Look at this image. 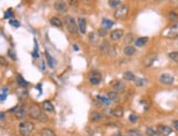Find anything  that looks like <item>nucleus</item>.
<instances>
[{
    "label": "nucleus",
    "instance_id": "f257e3e1",
    "mask_svg": "<svg viewBox=\"0 0 178 136\" xmlns=\"http://www.w3.org/2000/svg\"><path fill=\"white\" fill-rule=\"evenodd\" d=\"M63 24L65 25V28L67 29V31L72 34H77L79 31L78 24L76 23L75 18H73L72 16H65L63 18Z\"/></svg>",
    "mask_w": 178,
    "mask_h": 136
},
{
    "label": "nucleus",
    "instance_id": "f03ea898",
    "mask_svg": "<svg viewBox=\"0 0 178 136\" xmlns=\"http://www.w3.org/2000/svg\"><path fill=\"white\" fill-rule=\"evenodd\" d=\"M29 115L31 116L32 118H35V120H38V121H42V122H45V121L48 120V116L41 111V108L36 104L30 107Z\"/></svg>",
    "mask_w": 178,
    "mask_h": 136
},
{
    "label": "nucleus",
    "instance_id": "7ed1b4c3",
    "mask_svg": "<svg viewBox=\"0 0 178 136\" xmlns=\"http://www.w3.org/2000/svg\"><path fill=\"white\" fill-rule=\"evenodd\" d=\"M34 129V125L30 122H21L19 124V131L22 136H29Z\"/></svg>",
    "mask_w": 178,
    "mask_h": 136
},
{
    "label": "nucleus",
    "instance_id": "20e7f679",
    "mask_svg": "<svg viewBox=\"0 0 178 136\" xmlns=\"http://www.w3.org/2000/svg\"><path fill=\"white\" fill-rule=\"evenodd\" d=\"M128 14H129V7L126 5H121L114 11V18L119 19V20H124V19H126Z\"/></svg>",
    "mask_w": 178,
    "mask_h": 136
},
{
    "label": "nucleus",
    "instance_id": "39448f33",
    "mask_svg": "<svg viewBox=\"0 0 178 136\" xmlns=\"http://www.w3.org/2000/svg\"><path fill=\"white\" fill-rule=\"evenodd\" d=\"M165 35L167 38H178V22H176L175 24H173L166 32H165Z\"/></svg>",
    "mask_w": 178,
    "mask_h": 136
},
{
    "label": "nucleus",
    "instance_id": "423d86ee",
    "mask_svg": "<svg viewBox=\"0 0 178 136\" xmlns=\"http://www.w3.org/2000/svg\"><path fill=\"white\" fill-rule=\"evenodd\" d=\"M112 88L113 91L118 92V93H122V92L125 91L126 86L124 85V83L122 80H115L112 83Z\"/></svg>",
    "mask_w": 178,
    "mask_h": 136
},
{
    "label": "nucleus",
    "instance_id": "0eeeda50",
    "mask_svg": "<svg viewBox=\"0 0 178 136\" xmlns=\"http://www.w3.org/2000/svg\"><path fill=\"white\" fill-rule=\"evenodd\" d=\"M88 79H89L90 83H93V85H98L101 81V75L98 72H96V70H93L89 74V76H88Z\"/></svg>",
    "mask_w": 178,
    "mask_h": 136
},
{
    "label": "nucleus",
    "instance_id": "6e6552de",
    "mask_svg": "<svg viewBox=\"0 0 178 136\" xmlns=\"http://www.w3.org/2000/svg\"><path fill=\"white\" fill-rule=\"evenodd\" d=\"M160 81L163 85H173L174 81H175V78L169 74H162L160 76Z\"/></svg>",
    "mask_w": 178,
    "mask_h": 136
},
{
    "label": "nucleus",
    "instance_id": "1a4fd4ad",
    "mask_svg": "<svg viewBox=\"0 0 178 136\" xmlns=\"http://www.w3.org/2000/svg\"><path fill=\"white\" fill-rule=\"evenodd\" d=\"M54 8L58 13H65L67 11V3L65 1H56L54 3Z\"/></svg>",
    "mask_w": 178,
    "mask_h": 136
},
{
    "label": "nucleus",
    "instance_id": "9d476101",
    "mask_svg": "<svg viewBox=\"0 0 178 136\" xmlns=\"http://www.w3.org/2000/svg\"><path fill=\"white\" fill-rule=\"evenodd\" d=\"M158 132L160 133V135H165V136H168L173 133L171 128L169 126H166V125H158L157 126Z\"/></svg>",
    "mask_w": 178,
    "mask_h": 136
},
{
    "label": "nucleus",
    "instance_id": "9b49d317",
    "mask_svg": "<svg viewBox=\"0 0 178 136\" xmlns=\"http://www.w3.org/2000/svg\"><path fill=\"white\" fill-rule=\"evenodd\" d=\"M122 36H123V31H122V30H120V29L113 30V31L111 32V34H110V38H111V40H112V41L120 40Z\"/></svg>",
    "mask_w": 178,
    "mask_h": 136
},
{
    "label": "nucleus",
    "instance_id": "f8f14e48",
    "mask_svg": "<svg viewBox=\"0 0 178 136\" xmlns=\"http://www.w3.org/2000/svg\"><path fill=\"white\" fill-rule=\"evenodd\" d=\"M107 98H108L111 102H118L120 99V96L119 93L115 91H108L107 92Z\"/></svg>",
    "mask_w": 178,
    "mask_h": 136
},
{
    "label": "nucleus",
    "instance_id": "ddd939ff",
    "mask_svg": "<svg viewBox=\"0 0 178 136\" xmlns=\"http://www.w3.org/2000/svg\"><path fill=\"white\" fill-rule=\"evenodd\" d=\"M78 28L79 32L83 34L86 33V19L85 18H79L78 19Z\"/></svg>",
    "mask_w": 178,
    "mask_h": 136
},
{
    "label": "nucleus",
    "instance_id": "4468645a",
    "mask_svg": "<svg viewBox=\"0 0 178 136\" xmlns=\"http://www.w3.org/2000/svg\"><path fill=\"white\" fill-rule=\"evenodd\" d=\"M135 52H136L135 47L131 46V45H129V46H125V47H124V49H123L124 55H126V56H133L134 54H135Z\"/></svg>",
    "mask_w": 178,
    "mask_h": 136
},
{
    "label": "nucleus",
    "instance_id": "2eb2a0df",
    "mask_svg": "<svg viewBox=\"0 0 178 136\" xmlns=\"http://www.w3.org/2000/svg\"><path fill=\"white\" fill-rule=\"evenodd\" d=\"M42 108L45 110L46 112H54V107H53L52 102H50L48 100L44 101V102L42 103Z\"/></svg>",
    "mask_w": 178,
    "mask_h": 136
},
{
    "label": "nucleus",
    "instance_id": "dca6fc26",
    "mask_svg": "<svg viewBox=\"0 0 178 136\" xmlns=\"http://www.w3.org/2000/svg\"><path fill=\"white\" fill-rule=\"evenodd\" d=\"M145 133H146V135H149V136H160V133L158 132L157 128H155V127H147Z\"/></svg>",
    "mask_w": 178,
    "mask_h": 136
},
{
    "label": "nucleus",
    "instance_id": "f3484780",
    "mask_svg": "<svg viewBox=\"0 0 178 136\" xmlns=\"http://www.w3.org/2000/svg\"><path fill=\"white\" fill-rule=\"evenodd\" d=\"M147 41H149V38H146V36L139 38H136V40H135V45L138 47H143L147 43Z\"/></svg>",
    "mask_w": 178,
    "mask_h": 136
},
{
    "label": "nucleus",
    "instance_id": "a211bd4d",
    "mask_svg": "<svg viewBox=\"0 0 178 136\" xmlns=\"http://www.w3.org/2000/svg\"><path fill=\"white\" fill-rule=\"evenodd\" d=\"M96 99H97V100L99 101V103H100V104H102V105H106V107H108V105L110 104V102H111V101L109 100L108 98H104V97L100 96V94H98V96L96 97Z\"/></svg>",
    "mask_w": 178,
    "mask_h": 136
},
{
    "label": "nucleus",
    "instance_id": "6ab92c4d",
    "mask_svg": "<svg viewBox=\"0 0 178 136\" xmlns=\"http://www.w3.org/2000/svg\"><path fill=\"white\" fill-rule=\"evenodd\" d=\"M16 116L17 118H19V120H21V118H23L25 116V110L23 107H18V109L16 110Z\"/></svg>",
    "mask_w": 178,
    "mask_h": 136
},
{
    "label": "nucleus",
    "instance_id": "aec40b11",
    "mask_svg": "<svg viewBox=\"0 0 178 136\" xmlns=\"http://www.w3.org/2000/svg\"><path fill=\"white\" fill-rule=\"evenodd\" d=\"M50 23L56 28H62V25H63V22L61 21V19H58L57 17H53L50 20Z\"/></svg>",
    "mask_w": 178,
    "mask_h": 136
},
{
    "label": "nucleus",
    "instance_id": "412c9836",
    "mask_svg": "<svg viewBox=\"0 0 178 136\" xmlns=\"http://www.w3.org/2000/svg\"><path fill=\"white\" fill-rule=\"evenodd\" d=\"M123 79L128 81H134L135 80V76L132 72H125L123 74Z\"/></svg>",
    "mask_w": 178,
    "mask_h": 136
},
{
    "label": "nucleus",
    "instance_id": "4be33fe9",
    "mask_svg": "<svg viewBox=\"0 0 178 136\" xmlns=\"http://www.w3.org/2000/svg\"><path fill=\"white\" fill-rule=\"evenodd\" d=\"M111 114L114 116H117V118H121L122 115H123V109H122L121 107H118L115 108L114 110H112L111 111Z\"/></svg>",
    "mask_w": 178,
    "mask_h": 136
},
{
    "label": "nucleus",
    "instance_id": "5701e85b",
    "mask_svg": "<svg viewBox=\"0 0 178 136\" xmlns=\"http://www.w3.org/2000/svg\"><path fill=\"white\" fill-rule=\"evenodd\" d=\"M17 83H18L19 86H20V87H22V88H25L28 85H29V83H28V81H25V79L23 78L22 76H20V75H18V76H17Z\"/></svg>",
    "mask_w": 178,
    "mask_h": 136
},
{
    "label": "nucleus",
    "instance_id": "b1692460",
    "mask_svg": "<svg viewBox=\"0 0 178 136\" xmlns=\"http://www.w3.org/2000/svg\"><path fill=\"white\" fill-rule=\"evenodd\" d=\"M110 45H109V43L108 42H104L101 44V46H100V52L101 53H104V54H108L109 53V51H110Z\"/></svg>",
    "mask_w": 178,
    "mask_h": 136
},
{
    "label": "nucleus",
    "instance_id": "393cba45",
    "mask_svg": "<svg viewBox=\"0 0 178 136\" xmlns=\"http://www.w3.org/2000/svg\"><path fill=\"white\" fill-rule=\"evenodd\" d=\"M155 59H156V55H155V54H152V55L147 56V57L145 58V63H144L145 66H151Z\"/></svg>",
    "mask_w": 178,
    "mask_h": 136
},
{
    "label": "nucleus",
    "instance_id": "a878e982",
    "mask_svg": "<svg viewBox=\"0 0 178 136\" xmlns=\"http://www.w3.org/2000/svg\"><path fill=\"white\" fill-rule=\"evenodd\" d=\"M101 118H102V114H100L99 112H93L91 113V121H94V122L100 121Z\"/></svg>",
    "mask_w": 178,
    "mask_h": 136
},
{
    "label": "nucleus",
    "instance_id": "bb28decb",
    "mask_svg": "<svg viewBox=\"0 0 178 136\" xmlns=\"http://www.w3.org/2000/svg\"><path fill=\"white\" fill-rule=\"evenodd\" d=\"M102 25H104V28L106 30L110 29V28L113 27V22H112V21H110V20H108V19H104V20H102Z\"/></svg>",
    "mask_w": 178,
    "mask_h": 136
},
{
    "label": "nucleus",
    "instance_id": "cd10ccee",
    "mask_svg": "<svg viewBox=\"0 0 178 136\" xmlns=\"http://www.w3.org/2000/svg\"><path fill=\"white\" fill-rule=\"evenodd\" d=\"M42 136H55L54 131L50 128H43L42 129Z\"/></svg>",
    "mask_w": 178,
    "mask_h": 136
},
{
    "label": "nucleus",
    "instance_id": "c85d7f7f",
    "mask_svg": "<svg viewBox=\"0 0 178 136\" xmlns=\"http://www.w3.org/2000/svg\"><path fill=\"white\" fill-rule=\"evenodd\" d=\"M168 19L171 21H176V22H178V13H176L175 11H170L168 13Z\"/></svg>",
    "mask_w": 178,
    "mask_h": 136
},
{
    "label": "nucleus",
    "instance_id": "c756f323",
    "mask_svg": "<svg viewBox=\"0 0 178 136\" xmlns=\"http://www.w3.org/2000/svg\"><path fill=\"white\" fill-rule=\"evenodd\" d=\"M129 136H142V134H141V132L139 131V129H129Z\"/></svg>",
    "mask_w": 178,
    "mask_h": 136
},
{
    "label": "nucleus",
    "instance_id": "7c9ffc66",
    "mask_svg": "<svg viewBox=\"0 0 178 136\" xmlns=\"http://www.w3.org/2000/svg\"><path fill=\"white\" fill-rule=\"evenodd\" d=\"M168 57L170 58L173 62L178 63V52H171V53L168 54Z\"/></svg>",
    "mask_w": 178,
    "mask_h": 136
},
{
    "label": "nucleus",
    "instance_id": "2f4dec72",
    "mask_svg": "<svg viewBox=\"0 0 178 136\" xmlns=\"http://www.w3.org/2000/svg\"><path fill=\"white\" fill-rule=\"evenodd\" d=\"M132 41H133V35H132V34H128V35L125 36V38H124V43L126 44V46H129Z\"/></svg>",
    "mask_w": 178,
    "mask_h": 136
},
{
    "label": "nucleus",
    "instance_id": "473e14b6",
    "mask_svg": "<svg viewBox=\"0 0 178 136\" xmlns=\"http://www.w3.org/2000/svg\"><path fill=\"white\" fill-rule=\"evenodd\" d=\"M45 54H46V58H48V62L50 67H54V59L52 58V56L48 54V52H45Z\"/></svg>",
    "mask_w": 178,
    "mask_h": 136
},
{
    "label": "nucleus",
    "instance_id": "72a5a7b5",
    "mask_svg": "<svg viewBox=\"0 0 178 136\" xmlns=\"http://www.w3.org/2000/svg\"><path fill=\"white\" fill-rule=\"evenodd\" d=\"M108 3H109V6H110L111 8H114V7H118V6H121V5H120V0H110Z\"/></svg>",
    "mask_w": 178,
    "mask_h": 136
},
{
    "label": "nucleus",
    "instance_id": "f704fd0d",
    "mask_svg": "<svg viewBox=\"0 0 178 136\" xmlns=\"http://www.w3.org/2000/svg\"><path fill=\"white\" fill-rule=\"evenodd\" d=\"M134 83H135L138 87H141V86H143L145 83V79H143V78H135V80H134Z\"/></svg>",
    "mask_w": 178,
    "mask_h": 136
},
{
    "label": "nucleus",
    "instance_id": "c9c22d12",
    "mask_svg": "<svg viewBox=\"0 0 178 136\" xmlns=\"http://www.w3.org/2000/svg\"><path fill=\"white\" fill-rule=\"evenodd\" d=\"M12 17H13V12H12L11 9H9V10H8V11L5 13V19H11ZM11 20H12V19H11Z\"/></svg>",
    "mask_w": 178,
    "mask_h": 136
},
{
    "label": "nucleus",
    "instance_id": "e433bc0d",
    "mask_svg": "<svg viewBox=\"0 0 178 136\" xmlns=\"http://www.w3.org/2000/svg\"><path fill=\"white\" fill-rule=\"evenodd\" d=\"M98 34L99 36H106L107 35V30L104 28H101V29L98 30Z\"/></svg>",
    "mask_w": 178,
    "mask_h": 136
},
{
    "label": "nucleus",
    "instance_id": "4c0bfd02",
    "mask_svg": "<svg viewBox=\"0 0 178 136\" xmlns=\"http://www.w3.org/2000/svg\"><path fill=\"white\" fill-rule=\"evenodd\" d=\"M7 91L8 89L7 88H3V91H1V101H3L7 97Z\"/></svg>",
    "mask_w": 178,
    "mask_h": 136
},
{
    "label": "nucleus",
    "instance_id": "58836bf2",
    "mask_svg": "<svg viewBox=\"0 0 178 136\" xmlns=\"http://www.w3.org/2000/svg\"><path fill=\"white\" fill-rule=\"evenodd\" d=\"M9 23L12 25V27H16V28L20 27V22H19V21H17V20H10Z\"/></svg>",
    "mask_w": 178,
    "mask_h": 136
},
{
    "label": "nucleus",
    "instance_id": "ea45409f",
    "mask_svg": "<svg viewBox=\"0 0 178 136\" xmlns=\"http://www.w3.org/2000/svg\"><path fill=\"white\" fill-rule=\"evenodd\" d=\"M8 53H9V56L12 58V59H16V55H14V53L12 52V49H9V51H8Z\"/></svg>",
    "mask_w": 178,
    "mask_h": 136
},
{
    "label": "nucleus",
    "instance_id": "a19ab883",
    "mask_svg": "<svg viewBox=\"0 0 178 136\" xmlns=\"http://www.w3.org/2000/svg\"><path fill=\"white\" fill-rule=\"evenodd\" d=\"M136 120H138V116H136V115H134V114L130 115V121H131V122H135Z\"/></svg>",
    "mask_w": 178,
    "mask_h": 136
},
{
    "label": "nucleus",
    "instance_id": "79ce46f5",
    "mask_svg": "<svg viewBox=\"0 0 178 136\" xmlns=\"http://www.w3.org/2000/svg\"><path fill=\"white\" fill-rule=\"evenodd\" d=\"M173 126L175 127L176 131H178V120H174L173 121Z\"/></svg>",
    "mask_w": 178,
    "mask_h": 136
},
{
    "label": "nucleus",
    "instance_id": "37998d69",
    "mask_svg": "<svg viewBox=\"0 0 178 136\" xmlns=\"http://www.w3.org/2000/svg\"><path fill=\"white\" fill-rule=\"evenodd\" d=\"M0 118H1V120L5 118V113H3V112H1V116H0Z\"/></svg>",
    "mask_w": 178,
    "mask_h": 136
},
{
    "label": "nucleus",
    "instance_id": "c03bdc74",
    "mask_svg": "<svg viewBox=\"0 0 178 136\" xmlns=\"http://www.w3.org/2000/svg\"><path fill=\"white\" fill-rule=\"evenodd\" d=\"M74 49L75 51H78V46H77L76 44H74Z\"/></svg>",
    "mask_w": 178,
    "mask_h": 136
},
{
    "label": "nucleus",
    "instance_id": "a18cd8bd",
    "mask_svg": "<svg viewBox=\"0 0 178 136\" xmlns=\"http://www.w3.org/2000/svg\"><path fill=\"white\" fill-rule=\"evenodd\" d=\"M70 3H72V5H75V3H75L74 0H70Z\"/></svg>",
    "mask_w": 178,
    "mask_h": 136
}]
</instances>
